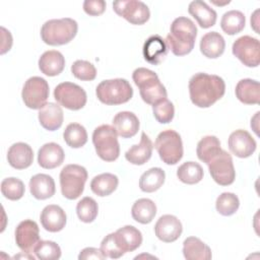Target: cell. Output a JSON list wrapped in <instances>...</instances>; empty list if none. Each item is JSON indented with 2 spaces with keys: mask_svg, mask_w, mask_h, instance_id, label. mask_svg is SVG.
Here are the masks:
<instances>
[{
  "mask_svg": "<svg viewBox=\"0 0 260 260\" xmlns=\"http://www.w3.org/2000/svg\"><path fill=\"white\" fill-rule=\"evenodd\" d=\"M78 24L70 17L50 19L41 28L43 42L50 46H61L71 42L76 36Z\"/></svg>",
  "mask_w": 260,
  "mask_h": 260,
  "instance_id": "obj_4",
  "label": "cell"
},
{
  "mask_svg": "<svg viewBox=\"0 0 260 260\" xmlns=\"http://www.w3.org/2000/svg\"><path fill=\"white\" fill-rule=\"evenodd\" d=\"M207 166L212 179L218 185L229 186L234 183L236 179V171L233 158L228 151L221 149L210 159Z\"/></svg>",
  "mask_w": 260,
  "mask_h": 260,
  "instance_id": "obj_11",
  "label": "cell"
},
{
  "mask_svg": "<svg viewBox=\"0 0 260 260\" xmlns=\"http://www.w3.org/2000/svg\"><path fill=\"white\" fill-rule=\"evenodd\" d=\"M246 24V18L243 12L239 10H230L225 12L220 20L221 29L230 36L241 32Z\"/></svg>",
  "mask_w": 260,
  "mask_h": 260,
  "instance_id": "obj_34",
  "label": "cell"
},
{
  "mask_svg": "<svg viewBox=\"0 0 260 260\" xmlns=\"http://www.w3.org/2000/svg\"><path fill=\"white\" fill-rule=\"evenodd\" d=\"M49 84L46 79L40 76L29 77L21 91V98L24 105L32 110H41L49 98Z\"/></svg>",
  "mask_w": 260,
  "mask_h": 260,
  "instance_id": "obj_9",
  "label": "cell"
},
{
  "mask_svg": "<svg viewBox=\"0 0 260 260\" xmlns=\"http://www.w3.org/2000/svg\"><path fill=\"white\" fill-rule=\"evenodd\" d=\"M92 143L96 154L105 161H114L119 157L118 134L111 125H101L93 130Z\"/></svg>",
  "mask_w": 260,
  "mask_h": 260,
  "instance_id": "obj_6",
  "label": "cell"
},
{
  "mask_svg": "<svg viewBox=\"0 0 260 260\" xmlns=\"http://www.w3.org/2000/svg\"><path fill=\"white\" fill-rule=\"evenodd\" d=\"M29 191L36 199L51 198L56 191L54 179L47 174H37L29 180Z\"/></svg>",
  "mask_w": 260,
  "mask_h": 260,
  "instance_id": "obj_24",
  "label": "cell"
},
{
  "mask_svg": "<svg viewBox=\"0 0 260 260\" xmlns=\"http://www.w3.org/2000/svg\"><path fill=\"white\" fill-rule=\"evenodd\" d=\"M119 179L111 173H103L95 176L90 182L91 191L100 196L105 197L112 194L118 187Z\"/></svg>",
  "mask_w": 260,
  "mask_h": 260,
  "instance_id": "obj_31",
  "label": "cell"
},
{
  "mask_svg": "<svg viewBox=\"0 0 260 260\" xmlns=\"http://www.w3.org/2000/svg\"><path fill=\"white\" fill-rule=\"evenodd\" d=\"M1 31H2V50H1V54L6 53L7 51L10 50L11 46H12V37L9 30H7L5 27L1 26Z\"/></svg>",
  "mask_w": 260,
  "mask_h": 260,
  "instance_id": "obj_47",
  "label": "cell"
},
{
  "mask_svg": "<svg viewBox=\"0 0 260 260\" xmlns=\"http://www.w3.org/2000/svg\"><path fill=\"white\" fill-rule=\"evenodd\" d=\"M63 138L68 146L80 148L87 142V132L82 125L70 123L63 132Z\"/></svg>",
  "mask_w": 260,
  "mask_h": 260,
  "instance_id": "obj_37",
  "label": "cell"
},
{
  "mask_svg": "<svg viewBox=\"0 0 260 260\" xmlns=\"http://www.w3.org/2000/svg\"><path fill=\"white\" fill-rule=\"evenodd\" d=\"M106 257L103 255L102 251L100 249L96 248H92V247H87L84 248L83 250L80 251L79 255H78V259L79 260H87V259H99V260H103Z\"/></svg>",
  "mask_w": 260,
  "mask_h": 260,
  "instance_id": "obj_46",
  "label": "cell"
},
{
  "mask_svg": "<svg viewBox=\"0 0 260 260\" xmlns=\"http://www.w3.org/2000/svg\"><path fill=\"white\" fill-rule=\"evenodd\" d=\"M131 214L135 221L142 224L149 223L156 214V205L151 199H138L132 205Z\"/></svg>",
  "mask_w": 260,
  "mask_h": 260,
  "instance_id": "obj_32",
  "label": "cell"
},
{
  "mask_svg": "<svg viewBox=\"0 0 260 260\" xmlns=\"http://www.w3.org/2000/svg\"><path fill=\"white\" fill-rule=\"evenodd\" d=\"M86 180L87 171L84 167L75 164L65 166L60 172L62 195L69 200L78 198L84 190Z\"/></svg>",
  "mask_w": 260,
  "mask_h": 260,
  "instance_id": "obj_7",
  "label": "cell"
},
{
  "mask_svg": "<svg viewBox=\"0 0 260 260\" xmlns=\"http://www.w3.org/2000/svg\"><path fill=\"white\" fill-rule=\"evenodd\" d=\"M203 175L202 167L195 161H186L177 170L178 179L188 185L199 183L203 179Z\"/></svg>",
  "mask_w": 260,
  "mask_h": 260,
  "instance_id": "obj_36",
  "label": "cell"
},
{
  "mask_svg": "<svg viewBox=\"0 0 260 260\" xmlns=\"http://www.w3.org/2000/svg\"><path fill=\"white\" fill-rule=\"evenodd\" d=\"M65 67L64 56L56 50L46 51L39 59V68L47 76L59 75Z\"/></svg>",
  "mask_w": 260,
  "mask_h": 260,
  "instance_id": "obj_26",
  "label": "cell"
},
{
  "mask_svg": "<svg viewBox=\"0 0 260 260\" xmlns=\"http://www.w3.org/2000/svg\"><path fill=\"white\" fill-rule=\"evenodd\" d=\"M220 150L221 147L218 138L213 135H207L201 138V140L198 142L196 153L198 158L207 165L210 159Z\"/></svg>",
  "mask_w": 260,
  "mask_h": 260,
  "instance_id": "obj_35",
  "label": "cell"
},
{
  "mask_svg": "<svg viewBox=\"0 0 260 260\" xmlns=\"http://www.w3.org/2000/svg\"><path fill=\"white\" fill-rule=\"evenodd\" d=\"M76 213L82 222H92L98 216L99 205L93 198L83 197L76 205Z\"/></svg>",
  "mask_w": 260,
  "mask_h": 260,
  "instance_id": "obj_39",
  "label": "cell"
},
{
  "mask_svg": "<svg viewBox=\"0 0 260 260\" xmlns=\"http://www.w3.org/2000/svg\"><path fill=\"white\" fill-rule=\"evenodd\" d=\"M114 11L132 24H143L150 17L148 6L138 0H122L113 2Z\"/></svg>",
  "mask_w": 260,
  "mask_h": 260,
  "instance_id": "obj_12",
  "label": "cell"
},
{
  "mask_svg": "<svg viewBox=\"0 0 260 260\" xmlns=\"http://www.w3.org/2000/svg\"><path fill=\"white\" fill-rule=\"evenodd\" d=\"M40 220L46 231L57 233L65 228L67 217L65 211L59 205L50 204L42 210Z\"/></svg>",
  "mask_w": 260,
  "mask_h": 260,
  "instance_id": "obj_17",
  "label": "cell"
},
{
  "mask_svg": "<svg viewBox=\"0 0 260 260\" xmlns=\"http://www.w3.org/2000/svg\"><path fill=\"white\" fill-rule=\"evenodd\" d=\"M154 147L160 159L167 165H176L183 157V142L175 130L161 131L155 139Z\"/></svg>",
  "mask_w": 260,
  "mask_h": 260,
  "instance_id": "obj_8",
  "label": "cell"
},
{
  "mask_svg": "<svg viewBox=\"0 0 260 260\" xmlns=\"http://www.w3.org/2000/svg\"><path fill=\"white\" fill-rule=\"evenodd\" d=\"M166 173L160 168H151L144 172L139 179V188L146 193L158 190L165 183Z\"/></svg>",
  "mask_w": 260,
  "mask_h": 260,
  "instance_id": "obj_33",
  "label": "cell"
},
{
  "mask_svg": "<svg viewBox=\"0 0 260 260\" xmlns=\"http://www.w3.org/2000/svg\"><path fill=\"white\" fill-rule=\"evenodd\" d=\"M99 101L109 106L125 104L131 100L133 88L129 81L124 78L103 80L95 88Z\"/></svg>",
  "mask_w": 260,
  "mask_h": 260,
  "instance_id": "obj_5",
  "label": "cell"
},
{
  "mask_svg": "<svg viewBox=\"0 0 260 260\" xmlns=\"http://www.w3.org/2000/svg\"><path fill=\"white\" fill-rule=\"evenodd\" d=\"M240 206V200L238 196L231 192H223L221 193L215 202V208L216 211L223 215V216H230L235 214Z\"/></svg>",
  "mask_w": 260,
  "mask_h": 260,
  "instance_id": "obj_38",
  "label": "cell"
},
{
  "mask_svg": "<svg viewBox=\"0 0 260 260\" xmlns=\"http://www.w3.org/2000/svg\"><path fill=\"white\" fill-rule=\"evenodd\" d=\"M24 184L17 178H6L1 182V193L9 200H19L24 195Z\"/></svg>",
  "mask_w": 260,
  "mask_h": 260,
  "instance_id": "obj_40",
  "label": "cell"
},
{
  "mask_svg": "<svg viewBox=\"0 0 260 260\" xmlns=\"http://www.w3.org/2000/svg\"><path fill=\"white\" fill-rule=\"evenodd\" d=\"M112 123L117 134L122 138L133 137L138 132L140 126L137 116L128 111H123L116 114Z\"/></svg>",
  "mask_w": 260,
  "mask_h": 260,
  "instance_id": "obj_21",
  "label": "cell"
},
{
  "mask_svg": "<svg viewBox=\"0 0 260 260\" xmlns=\"http://www.w3.org/2000/svg\"><path fill=\"white\" fill-rule=\"evenodd\" d=\"M100 250L102 251L103 255L106 258L108 257V258H112V259H118L125 254L118 246L114 233L109 234L108 236H106L103 239V241L101 243Z\"/></svg>",
  "mask_w": 260,
  "mask_h": 260,
  "instance_id": "obj_44",
  "label": "cell"
},
{
  "mask_svg": "<svg viewBox=\"0 0 260 260\" xmlns=\"http://www.w3.org/2000/svg\"><path fill=\"white\" fill-rule=\"evenodd\" d=\"M152 112L157 122L161 124H168L174 118L175 108L171 101H169L168 99H164L152 105Z\"/></svg>",
  "mask_w": 260,
  "mask_h": 260,
  "instance_id": "obj_42",
  "label": "cell"
},
{
  "mask_svg": "<svg viewBox=\"0 0 260 260\" xmlns=\"http://www.w3.org/2000/svg\"><path fill=\"white\" fill-rule=\"evenodd\" d=\"M183 231V226L179 218L172 214L161 215L155 225L154 233L157 239L165 243H172L177 241Z\"/></svg>",
  "mask_w": 260,
  "mask_h": 260,
  "instance_id": "obj_16",
  "label": "cell"
},
{
  "mask_svg": "<svg viewBox=\"0 0 260 260\" xmlns=\"http://www.w3.org/2000/svg\"><path fill=\"white\" fill-rule=\"evenodd\" d=\"M7 160L9 165L16 170L26 169L34 160L32 148L27 143L16 142L8 149Z\"/></svg>",
  "mask_w": 260,
  "mask_h": 260,
  "instance_id": "obj_20",
  "label": "cell"
},
{
  "mask_svg": "<svg viewBox=\"0 0 260 260\" xmlns=\"http://www.w3.org/2000/svg\"><path fill=\"white\" fill-rule=\"evenodd\" d=\"M152 149L153 145L150 138L145 132H142L139 144L132 145L125 152V158L132 165L141 166L149 160L152 154Z\"/></svg>",
  "mask_w": 260,
  "mask_h": 260,
  "instance_id": "obj_23",
  "label": "cell"
},
{
  "mask_svg": "<svg viewBox=\"0 0 260 260\" xmlns=\"http://www.w3.org/2000/svg\"><path fill=\"white\" fill-rule=\"evenodd\" d=\"M64 158L65 153L63 148L55 142L44 144L38 151V162L42 168L47 170H52L61 166Z\"/></svg>",
  "mask_w": 260,
  "mask_h": 260,
  "instance_id": "obj_19",
  "label": "cell"
},
{
  "mask_svg": "<svg viewBox=\"0 0 260 260\" xmlns=\"http://www.w3.org/2000/svg\"><path fill=\"white\" fill-rule=\"evenodd\" d=\"M225 92V83L221 77L204 72L195 73L189 80L191 102L198 108H209Z\"/></svg>",
  "mask_w": 260,
  "mask_h": 260,
  "instance_id": "obj_1",
  "label": "cell"
},
{
  "mask_svg": "<svg viewBox=\"0 0 260 260\" xmlns=\"http://www.w3.org/2000/svg\"><path fill=\"white\" fill-rule=\"evenodd\" d=\"M142 52L145 61L151 65H158L168 55L169 47L160 36L153 35L144 42Z\"/></svg>",
  "mask_w": 260,
  "mask_h": 260,
  "instance_id": "obj_18",
  "label": "cell"
},
{
  "mask_svg": "<svg viewBox=\"0 0 260 260\" xmlns=\"http://www.w3.org/2000/svg\"><path fill=\"white\" fill-rule=\"evenodd\" d=\"M235 93L243 104L258 105L260 102V84L254 79H242L237 83Z\"/></svg>",
  "mask_w": 260,
  "mask_h": 260,
  "instance_id": "obj_29",
  "label": "cell"
},
{
  "mask_svg": "<svg viewBox=\"0 0 260 260\" xmlns=\"http://www.w3.org/2000/svg\"><path fill=\"white\" fill-rule=\"evenodd\" d=\"M228 144L231 152L241 158L251 156L257 147L255 139L248 131L243 129L232 132L229 136Z\"/></svg>",
  "mask_w": 260,
  "mask_h": 260,
  "instance_id": "obj_15",
  "label": "cell"
},
{
  "mask_svg": "<svg viewBox=\"0 0 260 260\" xmlns=\"http://www.w3.org/2000/svg\"><path fill=\"white\" fill-rule=\"evenodd\" d=\"M40 230L36 221L24 219L15 229V242L22 253H31L40 242Z\"/></svg>",
  "mask_w": 260,
  "mask_h": 260,
  "instance_id": "obj_14",
  "label": "cell"
},
{
  "mask_svg": "<svg viewBox=\"0 0 260 260\" xmlns=\"http://www.w3.org/2000/svg\"><path fill=\"white\" fill-rule=\"evenodd\" d=\"M132 78L143 102L148 105H154L157 102L167 99V89L159 81L157 74L147 68L139 67L133 71Z\"/></svg>",
  "mask_w": 260,
  "mask_h": 260,
  "instance_id": "obj_3",
  "label": "cell"
},
{
  "mask_svg": "<svg viewBox=\"0 0 260 260\" xmlns=\"http://www.w3.org/2000/svg\"><path fill=\"white\" fill-rule=\"evenodd\" d=\"M114 234L118 246L124 253L136 250L142 243L141 232L133 225L122 226Z\"/></svg>",
  "mask_w": 260,
  "mask_h": 260,
  "instance_id": "obj_22",
  "label": "cell"
},
{
  "mask_svg": "<svg viewBox=\"0 0 260 260\" xmlns=\"http://www.w3.org/2000/svg\"><path fill=\"white\" fill-rule=\"evenodd\" d=\"M196 37L195 23L188 17L180 16L172 22L170 32L165 41L174 55L184 56L193 50Z\"/></svg>",
  "mask_w": 260,
  "mask_h": 260,
  "instance_id": "obj_2",
  "label": "cell"
},
{
  "mask_svg": "<svg viewBox=\"0 0 260 260\" xmlns=\"http://www.w3.org/2000/svg\"><path fill=\"white\" fill-rule=\"evenodd\" d=\"M199 47L201 53L205 57L209 59H215L223 54L225 49V42L219 32L209 31L201 38Z\"/></svg>",
  "mask_w": 260,
  "mask_h": 260,
  "instance_id": "obj_28",
  "label": "cell"
},
{
  "mask_svg": "<svg viewBox=\"0 0 260 260\" xmlns=\"http://www.w3.org/2000/svg\"><path fill=\"white\" fill-rule=\"evenodd\" d=\"M232 52L247 67H257L259 65L260 45L256 38L250 36L240 37L234 42Z\"/></svg>",
  "mask_w": 260,
  "mask_h": 260,
  "instance_id": "obj_13",
  "label": "cell"
},
{
  "mask_svg": "<svg viewBox=\"0 0 260 260\" xmlns=\"http://www.w3.org/2000/svg\"><path fill=\"white\" fill-rule=\"evenodd\" d=\"M34 253L42 260H57L61 257V248L53 241L41 240L36 245Z\"/></svg>",
  "mask_w": 260,
  "mask_h": 260,
  "instance_id": "obj_41",
  "label": "cell"
},
{
  "mask_svg": "<svg viewBox=\"0 0 260 260\" xmlns=\"http://www.w3.org/2000/svg\"><path fill=\"white\" fill-rule=\"evenodd\" d=\"M83 10L91 16L101 15L106 10V2L104 0H85L83 2Z\"/></svg>",
  "mask_w": 260,
  "mask_h": 260,
  "instance_id": "obj_45",
  "label": "cell"
},
{
  "mask_svg": "<svg viewBox=\"0 0 260 260\" xmlns=\"http://www.w3.org/2000/svg\"><path fill=\"white\" fill-rule=\"evenodd\" d=\"M39 121L43 128L49 131L59 129L63 124V111L61 107L55 103L46 104L39 112Z\"/></svg>",
  "mask_w": 260,
  "mask_h": 260,
  "instance_id": "obj_25",
  "label": "cell"
},
{
  "mask_svg": "<svg viewBox=\"0 0 260 260\" xmlns=\"http://www.w3.org/2000/svg\"><path fill=\"white\" fill-rule=\"evenodd\" d=\"M71 72L74 77L84 81L93 80L96 76V69L88 61L76 60L71 66Z\"/></svg>",
  "mask_w": 260,
  "mask_h": 260,
  "instance_id": "obj_43",
  "label": "cell"
},
{
  "mask_svg": "<svg viewBox=\"0 0 260 260\" xmlns=\"http://www.w3.org/2000/svg\"><path fill=\"white\" fill-rule=\"evenodd\" d=\"M188 12L196 19L199 26L202 28H208L215 24L217 14L214 9L209 7L206 2L201 0L192 1L189 4Z\"/></svg>",
  "mask_w": 260,
  "mask_h": 260,
  "instance_id": "obj_27",
  "label": "cell"
},
{
  "mask_svg": "<svg viewBox=\"0 0 260 260\" xmlns=\"http://www.w3.org/2000/svg\"><path fill=\"white\" fill-rule=\"evenodd\" d=\"M54 98L57 103L72 111L82 109L87 101L85 90L73 82H61L54 89Z\"/></svg>",
  "mask_w": 260,
  "mask_h": 260,
  "instance_id": "obj_10",
  "label": "cell"
},
{
  "mask_svg": "<svg viewBox=\"0 0 260 260\" xmlns=\"http://www.w3.org/2000/svg\"><path fill=\"white\" fill-rule=\"evenodd\" d=\"M183 255L187 260H210V248L199 238L189 237L183 243Z\"/></svg>",
  "mask_w": 260,
  "mask_h": 260,
  "instance_id": "obj_30",
  "label": "cell"
}]
</instances>
